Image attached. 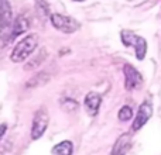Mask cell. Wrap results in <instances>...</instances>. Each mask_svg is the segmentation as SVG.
<instances>
[{
  "instance_id": "cell-15",
  "label": "cell",
  "mask_w": 161,
  "mask_h": 155,
  "mask_svg": "<svg viewBox=\"0 0 161 155\" xmlns=\"http://www.w3.org/2000/svg\"><path fill=\"white\" fill-rule=\"evenodd\" d=\"M76 2H82V0H76Z\"/></svg>"
},
{
  "instance_id": "cell-13",
  "label": "cell",
  "mask_w": 161,
  "mask_h": 155,
  "mask_svg": "<svg viewBox=\"0 0 161 155\" xmlns=\"http://www.w3.org/2000/svg\"><path fill=\"white\" fill-rule=\"evenodd\" d=\"M131 116H133V111H131V109L129 107V106H123V107L120 109L119 119L122 120V121H127V120H130Z\"/></svg>"
},
{
  "instance_id": "cell-11",
  "label": "cell",
  "mask_w": 161,
  "mask_h": 155,
  "mask_svg": "<svg viewBox=\"0 0 161 155\" xmlns=\"http://www.w3.org/2000/svg\"><path fill=\"white\" fill-rule=\"evenodd\" d=\"M47 55H48V54H47V51H45L44 48H42V50H40L38 52L34 54V56L30 59V61H28V64L24 65V69H25V71L36 69L37 67H40V65L44 62V59L47 58Z\"/></svg>"
},
{
  "instance_id": "cell-10",
  "label": "cell",
  "mask_w": 161,
  "mask_h": 155,
  "mask_svg": "<svg viewBox=\"0 0 161 155\" xmlns=\"http://www.w3.org/2000/svg\"><path fill=\"white\" fill-rule=\"evenodd\" d=\"M131 147V137L129 134H123L117 138V141L114 142L113 150H112L110 155H125L130 150Z\"/></svg>"
},
{
  "instance_id": "cell-4",
  "label": "cell",
  "mask_w": 161,
  "mask_h": 155,
  "mask_svg": "<svg viewBox=\"0 0 161 155\" xmlns=\"http://www.w3.org/2000/svg\"><path fill=\"white\" fill-rule=\"evenodd\" d=\"M122 41L126 47H134L136 50V56L137 59H143L146 56V51H147V42L144 38L136 35L133 31L123 30L122 31Z\"/></svg>"
},
{
  "instance_id": "cell-8",
  "label": "cell",
  "mask_w": 161,
  "mask_h": 155,
  "mask_svg": "<svg viewBox=\"0 0 161 155\" xmlns=\"http://www.w3.org/2000/svg\"><path fill=\"white\" fill-rule=\"evenodd\" d=\"M151 117V106L148 104V103H143L142 106H140L139 111H137V116H136V120H134L133 123V130H139V128H142L143 126L147 123V120Z\"/></svg>"
},
{
  "instance_id": "cell-5",
  "label": "cell",
  "mask_w": 161,
  "mask_h": 155,
  "mask_svg": "<svg viewBox=\"0 0 161 155\" xmlns=\"http://www.w3.org/2000/svg\"><path fill=\"white\" fill-rule=\"evenodd\" d=\"M51 24L57 30L61 31V33H67V34L75 33L79 28V23L75 19L68 16H62V14H53L51 16Z\"/></svg>"
},
{
  "instance_id": "cell-9",
  "label": "cell",
  "mask_w": 161,
  "mask_h": 155,
  "mask_svg": "<svg viewBox=\"0 0 161 155\" xmlns=\"http://www.w3.org/2000/svg\"><path fill=\"white\" fill-rule=\"evenodd\" d=\"M30 28V20L25 16L20 14L19 17H16V20L13 21V28H11V40H14L16 37L24 34L25 31Z\"/></svg>"
},
{
  "instance_id": "cell-7",
  "label": "cell",
  "mask_w": 161,
  "mask_h": 155,
  "mask_svg": "<svg viewBox=\"0 0 161 155\" xmlns=\"http://www.w3.org/2000/svg\"><path fill=\"white\" fill-rule=\"evenodd\" d=\"M100 103H102L100 94L95 93V92H89V93L85 96V102H83L85 109H86V113H88L89 116H96L97 111H99Z\"/></svg>"
},
{
  "instance_id": "cell-2",
  "label": "cell",
  "mask_w": 161,
  "mask_h": 155,
  "mask_svg": "<svg viewBox=\"0 0 161 155\" xmlns=\"http://www.w3.org/2000/svg\"><path fill=\"white\" fill-rule=\"evenodd\" d=\"M13 10L8 0H0V41L6 45L11 40Z\"/></svg>"
},
{
  "instance_id": "cell-14",
  "label": "cell",
  "mask_w": 161,
  "mask_h": 155,
  "mask_svg": "<svg viewBox=\"0 0 161 155\" xmlns=\"http://www.w3.org/2000/svg\"><path fill=\"white\" fill-rule=\"evenodd\" d=\"M6 130H7V126H6V124H0V141H2V138L4 137Z\"/></svg>"
},
{
  "instance_id": "cell-12",
  "label": "cell",
  "mask_w": 161,
  "mask_h": 155,
  "mask_svg": "<svg viewBox=\"0 0 161 155\" xmlns=\"http://www.w3.org/2000/svg\"><path fill=\"white\" fill-rule=\"evenodd\" d=\"M72 150H74L72 142L62 141L53 148V154L54 155H72Z\"/></svg>"
},
{
  "instance_id": "cell-6",
  "label": "cell",
  "mask_w": 161,
  "mask_h": 155,
  "mask_svg": "<svg viewBox=\"0 0 161 155\" xmlns=\"http://www.w3.org/2000/svg\"><path fill=\"white\" fill-rule=\"evenodd\" d=\"M142 75L134 69L131 65H126L125 67V85L127 90H134L142 85Z\"/></svg>"
},
{
  "instance_id": "cell-3",
  "label": "cell",
  "mask_w": 161,
  "mask_h": 155,
  "mask_svg": "<svg viewBox=\"0 0 161 155\" xmlns=\"http://www.w3.org/2000/svg\"><path fill=\"white\" fill-rule=\"evenodd\" d=\"M50 123V116L45 107H40L36 111L33 117V124H31V138L33 140H38L44 136L45 130L48 127Z\"/></svg>"
},
{
  "instance_id": "cell-1",
  "label": "cell",
  "mask_w": 161,
  "mask_h": 155,
  "mask_svg": "<svg viewBox=\"0 0 161 155\" xmlns=\"http://www.w3.org/2000/svg\"><path fill=\"white\" fill-rule=\"evenodd\" d=\"M37 47H38V35L37 34H28L27 37H24L21 41L16 44V47L13 48L10 54V59L16 64L25 61L28 56L33 55Z\"/></svg>"
}]
</instances>
